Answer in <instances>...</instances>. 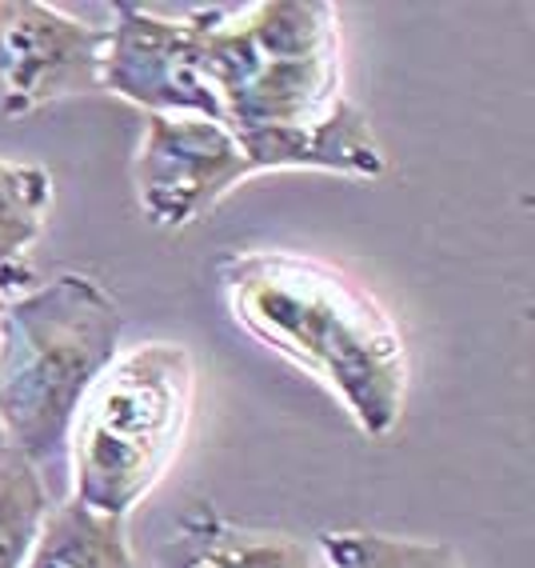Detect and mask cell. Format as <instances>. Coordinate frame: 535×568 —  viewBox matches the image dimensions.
<instances>
[{
  "instance_id": "3",
  "label": "cell",
  "mask_w": 535,
  "mask_h": 568,
  "mask_svg": "<svg viewBox=\"0 0 535 568\" xmlns=\"http://www.w3.org/2000/svg\"><path fill=\"white\" fill-rule=\"evenodd\" d=\"M196 77L216 101V124L248 136L328 121L343 97L340 29L328 0H264L200 9Z\"/></svg>"
},
{
  "instance_id": "13",
  "label": "cell",
  "mask_w": 535,
  "mask_h": 568,
  "mask_svg": "<svg viewBox=\"0 0 535 568\" xmlns=\"http://www.w3.org/2000/svg\"><path fill=\"white\" fill-rule=\"evenodd\" d=\"M32 284H37V273H32L29 261H9V256H0V301L24 293V288H32Z\"/></svg>"
},
{
  "instance_id": "11",
  "label": "cell",
  "mask_w": 535,
  "mask_h": 568,
  "mask_svg": "<svg viewBox=\"0 0 535 568\" xmlns=\"http://www.w3.org/2000/svg\"><path fill=\"white\" fill-rule=\"evenodd\" d=\"M52 209V176L44 164L0 161V256L29 261Z\"/></svg>"
},
{
  "instance_id": "2",
  "label": "cell",
  "mask_w": 535,
  "mask_h": 568,
  "mask_svg": "<svg viewBox=\"0 0 535 568\" xmlns=\"http://www.w3.org/2000/svg\"><path fill=\"white\" fill-rule=\"evenodd\" d=\"M121 308L84 273L0 301V433L41 477L69 457L76 408L121 353Z\"/></svg>"
},
{
  "instance_id": "7",
  "label": "cell",
  "mask_w": 535,
  "mask_h": 568,
  "mask_svg": "<svg viewBox=\"0 0 535 568\" xmlns=\"http://www.w3.org/2000/svg\"><path fill=\"white\" fill-rule=\"evenodd\" d=\"M101 61V92L136 104L148 116H200L216 124V101L196 77L200 9L161 17L141 4H116Z\"/></svg>"
},
{
  "instance_id": "9",
  "label": "cell",
  "mask_w": 535,
  "mask_h": 568,
  "mask_svg": "<svg viewBox=\"0 0 535 568\" xmlns=\"http://www.w3.org/2000/svg\"><path fill=\"white\" fill-rule=\"evenodd\" d=\"M24 568H136L128 520L92 513L72 497L61 500L49 508Z\"/></svg>"
},
{
  "instance_id": "1",
  "label": "cell",
  "mask_w": 535,
  "mask_h": 568,
  "mask_svg": "<svg viewBox=\"0 0 535 568\" xmlns=\"http://www.w3.org/2000/svg\"><path fill=\"white\" fill-rule=\"evenodd\" d=\"M236 325L316 376L368 440L408 400V345L388 308L336 264L300 253H228L216 264Z\"/></svg>"
},
{
  "instance_id": "4",
  "label": "cell",
  "mask_w": 535,
  "mask_h": 568,
  "mask_svg": "<svg viewBox=\"0 0 535 568\" xmlns=\"http://www.w3.org/2000/svg\"><path fill=\"white\" fill-rule=\"evenodd\" d=\"M196 373L188 348L144 341L116 353L69 433L72 500L128 520L168 477L188 437Z\"/></svg>"
},
{
  "instance_id": "10",
  "label": "cell",
  "mask_w": 535,
  "mask_h": 568,
  "mask_svg": "<svg viewBox=\"0 0 535 568\" xmlns=\"http://www.w3.org/2000/svg\"><path fill=\"white\" fill-rule=\"evenodd\" d=\"M52 497L41 468L0 433V568H24Z\"/></svg>"
},
{
  "instance_id": "6",
  "label": "cell",
  "mask_w": 535,
  "mask_h": 568,
  "mask_svg": "<svg viewBox=\"0 0 535 568\" xmlns=\"http://www.w3.org/2000/svg\"><path fill=\"white\" fill-rule=\"evenodd\" d=\"M109 29L41 0H0V121L101 92Z\"/></svg>"
},
{
  "instance_id": "5",
  "label": "cell",
  "mask_w": 535,
  "mask_h": 568,
  "mask_svg": "<svg viewBox=\"0 0 535 568\" xmlns=\"http://www.w3.org/2000/svg\"><path fill=\"white\" fill-rule=\"evenodd\" d=\"M256 161L224 124L200 116H148L132 161V189L148 224L184 229L208 216Z\"/></svg>"
},
{
  "instance_id": "12",
  "label": "cell",
  "mask_w": 535,
  "mask_h": 568,
  "mask_svg": "<svg viewBox=\"0 0 535 568\" xmlns=\"http://www.w3.org/2000/svg\"><path fill=\"white\" fill-rule=\"evenodd\" d=\"M320 552L332 568H464L452 545L388 537V532H368V528L323 532Z\"/></svg>"
},
{
  "instance_id": "8",
  "label": "cell",
  "mask_w": 535,
  "mask_h": 568,
  "mask_svg": "<svg viewBox=\"0 0 535 568\" xmlns=\"http://www.w3.org/2000/svg\"><path fill=\"white\" fill-rule=\"evenodd\" d=\"M161 568H316L312 548L272 528H244L196 508L172 525Z\"/></svg>"
}]
</instances>
